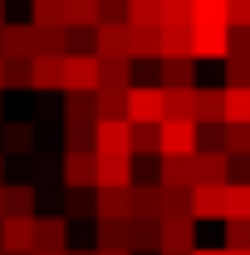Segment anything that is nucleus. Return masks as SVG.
I'll return each mask as SVG.
<instances>
[{"label": "nucleus", "instance_id": "nucleus-1", "mask_svg": "<svg viewBox=\"0 0 250 255\" xmlns=\"http://www.w3.org/2000/svg\"><path fill=\"white\" fill-rule=\"evenodd\" d=\"M191 152H201L196 123H187V118H162L157 123V157H191Z\"/></svg>", "mask_w": 250, "mask_h": 255}, {"label": "nucleus", "instance_id": "nucleus-2", "mask_svg": "<svg viewBox=\"0 0 250 255\" xmlns=\"http://www.w3.org/2000/svg\"><path fill=\"white\" fill-rule=\"evenodd\" d=\"M69 94H94L98 89V54L94 49H79V54H64V84Z\"/></svg>", "mask_w": 250, "mask_h": 255}, {"label": "nucleus", "instance_id": "nucleus-3", "mask_svg": "<svg viewBox=\"0 0 250 255\" xmlns=\"http://www.w3.org/2000/svg\"><path fill=\"white\" fill-rule=\"evenodd\" d=\"M196 216L182 211V216H162L157 221V251H196Z\"/></svg>", "mask_w": 250, "mask_h": 255}, {"label": "nucleus", "instance_id": "nucleus-4", "mask_svg": "<svg viewBox=\"0 0 250 255\" xmlns=\"http://www.w3.org/2000/svg\"><path fill=\"white\" fill-rule=\"evenodd\" d=\"M94 187H132V152H94Z\"/></svg>", "mask_w": 250, "mask_h": 255}, {"label": "nucleus", "instance_id": "nucleus-5", "mask_svg": "<svg viewBox=\"0 0 250 255\" xmlns=\"http://www.w3.org/2000/svg\"><path fill=\"white\" fill-rule=\"evenodd\" d=\"M94 152H132V123L127 118H98L94 123Z\"/></svg>", "mask_w": 250, "mask_h": 255}, {"label": "nucleus", "instance_id": "nucleus-6", "mask_svg": "<svg viewBox=\"0 0 250 255\" xmlns=\"http://www.w3.org/2000/svg\"><path fill=\"white\" fill-rule=\"evenodd\" d=\"M127 123H162V89L132 84L127 89Z\"/></svg>", "mask_w": 250, "mask_h": 255}, {"label": "nucleus", "instance_id": "nucleus-7", "mask_svg": "<svg viewBox=\"0 0 250 255\" xmlns=\"http://www.w3.org/2000/svg\"><path fill=\"white\" fill-rule=\"evenodd\" d=\"M191 59H226V25H191Z\"/></svg>", "mask_w": 250, "mask_h": 255}, {"label": "nucleus", "instance_id": "nucleus-8", "mask_svg": "<svg viewBox=\"0 0 250 255\" xmlns=\"http://www.w3.org/2000/svg\"><path fill=\"white\" fill-rule=\"evenodd\" d=\"M34 246V216H0V251H30Z\"/></svg>", "mask_w": 250, "mask_h": 255}, {"label": "nucleus", "instance_id": "nucleus-9", "mask_svg": "<svg viewBox=\"0 0 250 255\" xmlns=\"http://www.w3.org/2000/svg\"><path fill=\"white\" fill-rule=\"evenodd\" d=\"M64 187H94V147H69L64 152Z\"/></svg>", "mask_w": 250, "mask_h": 255}, {"label": "nucleus", "instance_id": "nucleus-10", "mask_svg": "<svg viewBox=\"0 0 250 255\" xmlns=\"http://www.w3.org/2000/svg\"><path fill=\"white\" fill-rule=\"evenodd\" d=\"M34 54V25H0V59H30Z\"/></svg>", "mask_w": 250, "mask_h": 255}, {"label": "nucleus", "instance_id": "nucleus-11", "mask_svg": "<svg viewBox=\"0 0 250 255\" xmlns=\"http://www.w3.org/2000/svg\"><path fill=\"white\" fill-rule=\"evenodd\" d=\"M157 59H191V25H162L157 30Z\"/></svg>", "mask_w": 250, "mask_h": 255}, {"label": "nucleus", "instance_id": "nucleus-12", "mask_svg": "<svg viewBox=\"0 0 250 255\" xmlns=\"http://www.w3.org/2000/svg\"><path fill=\"white\" fill-rule=\"evenodd\" d=\"M211 182H226V152L221 147L191 152V187H211Z\"/></svg>", "mask_w": 250, "mask_h": 255}, {"label": "nucleus", "instance_id": "nucleus-13", "mask_svg": "<svg viewBox=\"0 0 250 255\" xmlns=\"http://www.w3.org/2000/svg\"><path fill=\"white\" fill-rule=\"evenodd\" d=\"M94 211L108 216V221H127V216H132V187H98Z\"/></svg>", "mask_w": 250, "mask_h": 255}, {"label": "nucleus", "instance_id": "nucleus-14", "mask_svg": "<svg viewBox=\"0 0 250 255\" xmlns=\"http://www.w3.org/2000/svg\"><path fill=\"white\" fill-rule=\"evenodd\" d=\"M94 54L98 59H127V25H94Z\"/></svg>", "mask_w": 250, "mask_h": 255}, {"label": "nucleus", "instance_id": "nucleus-15", "mask_svg": "<svg viewBox=\"0 0 250 255\" xmlns=\"http://www.w3.org/2000/svg\"><path fill=\"white\" fill-rule=\"evenodd\" d=\"M221 206H226V182H211V187H191V216L196 221H216Z\"/></svg>", "mask_w": 250, "mask_h": 255}, {"label": "nucleus", "instance_id": "nucleus-16", "mask_svg": "<svg viewBox=\"0 0 250 255\" xmlns=\"http://www.w3.org/2000/svg\"><path fill=\"white\" fill-rule=\"evenodd\" d=\"M30 251H69V221L39 216V221H34V246Z\"/></svg>", "mask_w": 250, "mask_h": 255}, {"label": "nucleus", "instance_id": "nucleus-17", "mask_svg": "<svg viewBox=\"0 0 250 255\" xmlns=\"http://www.w3.org/2000/svg\"><path fill=\"white\" fill-rule=\"evenodd\" d=\"M98 89L127 94L132 89V59H98Z\"/></svg>", "mask_w": 250, "mask_h": 255}, {"label": "nucleus", "instance_id": "nucleus-18", "mask_svg": "<svg viewBox=\"0 0 250 255\" xmlns=\"http://www.w3.org/2000/svg\"><path fill=\"white\" fill-rule=\"evenodd\" d=\"M64 84V59L30 54V89H59Z\"/></svg>", "mask_w": 250, "mask_h": 255}, {"label": "nucleus", "instance_id": "nucleus-19", "mask_svg": "<svg viewBox=\"0 0 250 255\" xmlns=\"http://www.w3.org/2000/svg\"><path fill=\"white\" fill-rule=\"evenodd\" d=\"M162 118L196 123V89H162Z\"/></svg>", "mask_w": 250, "mask_h": 255}, {"label": "nucleus", "instance_id": "nucleus-20", "mask_svg": "<svg viewBox=\"0 0 250 255\" xmlns=\"http://www.w3.org/2000/svg\"><path fill=\"white\" fill-rule=\"evenodd\" d=\"M157 30L162 25H127V59H157Z\"/></svg>", "mask_w": 250, "mask_h": 255}, {"label": "nucleus", "instance_id": "nucleus-21", "mask_svg": "<svg viewBox=\"0 0 250 255\" xmlns=\"http://www.w3.org/2000/svg\"><path fill=\"white\" fill-rule=\"evenodd\" d=\"M34 54L64 59L69 54V30H59V25H34Z\"/></svg>", "mask_w": 250, "mask_h": 255}, {"label": "nucleus", "instance_id": "nucleus-22", "mask_svg": "<svg viewBox=\"0 0 250 255\" xmlns=\"http://www.w3.org/2000/svg\"><path fill=\"white\" fill-rule=\"evenodd\" d=\"M221 221H250V182H226Z\"/></svg>", "mask_w": 250, "mask_h": 255}, {"label": "nucleus", "instance_id": "nucleus-23", "mask_svg": "<svg viewBox=\"0 0 250 255\" xmlns=\"http://www.w3.org/2000/svg\"><path fill=\"white\" fill-rule=\"evenodd\" d=\"M162 89H196V59H162Z\"/></svg>", "mask_w": 250, "mask_h": 255}, {"label": "nucleus", "instance_id": "nucleus-24", "mask_svg": "<svg viewBox=\"0 0 250 255\" xmlns=\"http://www.w3.org/2000/svg\"><path fill=\"white\" fill-rule=\"evenodd\" d=\"M221 123H250V89H221Z\"/></svg>", "mask_w": 250, "mask_h": 255}, {"label": "nucleus", "instance_id": "nucleus-25", "mask_svg": "<svg viewBox=\"0 0 250 255\" xmlns=\"http://www.w3.org/2000/svg\"><path fill=\"white\" fill-rule=\"evenodd\" d=\"M98 0H64V30H94Z\"/></svg>", "mask_w": 250, "mask_h": 255}, {"label": "nucleus", "instance_id": "nucleus-26", "mask_svg": "<svg viewBox=\"0 0 250 255\" xmlns=\"http://www.w3.org/2000/svg\"><path fill=\"white\" fill-rule=\"evenodd\" d=\"M34 187H0V216H30Z\"/></svg>", "mask_w": 250, "mask_h": 255}, {"label": "nucleus", "instance_id": "nucleus-27", "mask_svg": "<svg viewBox=\"0 0 250 255\" xmlns=\"http://www.w3.org/2000/svg\"><path fill=\"white\" fill-rule=\"evenodd\" d=\"M157 246V221L152 216H127V251H152Z\"/></svg>", "mask_w": 250, "mask_h": 255}, {"label": "nucleus", "instance_id": "nucleus-28", "mask_svg": "<svg viewBox=\"0 0 250 255\" xmlns=\"http://www.w3.org/2000/svg\"><path fill=\"white\" fill-rule=\"evenodd\" d=\"M162 187L191 191V157H162Z\"/></svg>", "mask_w": 250, "mask_h": 255}, {"label": "nucleus", "instance_id": "nucleus-29", "mask_svg": "<svg viewBox=\"0 0 250 255\" xmlns=\"http://www.w3.org/2000/svg\"><path fill=\"white\" fill-rule=\"evenodd\" d=\"M94 113H98V118H127V94L94 89Z\"/></svg>", "mask_w": 250, "mask_h": 255}, {"label": "nucleus", "instance_id": "nucleus-30", "mask_svg": "<svg viewBox=\"0 0 250 255\" xmlns=\"http://www.w3.org/2000/svg\"><path fill=\"white\" fill-rule=\"evenodd\" d=\"M113 246H123V251H127V221H108V216H98V251H113Z\"/></svg>", "mask_w": 250, "mask_h": 255}, {"label": "nucleus", "instance_id": "nucleus-31", "mask_svg": "<svg viewBox=\"0 0 250 255\" xmlns=\"http://www.w3.org/2000/svg\"><path fill=\"white\" fill-rule=\"evenodd\" d=\"M221 123V89H196V128Z\"/></svg>", "mask_w": 250, "mask_h": 255}, {"label": "nucleus", "instance_id": "nucleus-32", "mask_svg": "<svg viewBox=\"0 0 250 255\" xmlns=\"http://www.w3.org/2000/svg\"><path fill=\"white\" fill-rule=\"evenodd\" d=\"M191 25H226V0H191Z\"/></svg>", "mask_w": 250, "mask_h": 255}, {"label": "nucleus", "instance_id": "nucleus-33", "mask_svg": "<svg viewBox=\"0 0 250 255\" xmlns=\"http://www.w3.org/2000/svg\"><path fill=\"white\" fill-rule=\"evenodd\" d=\"M226 89H250V54H226Z\"/></svg>", "mask_w": 250, "mask_h": 255}, {"label": "nucleus", "instance_id": "nucleus-34", "mask_svg": "<svg viewBox=\"0 0 250 255\" xmlns=\"http://www.w3.org/2000/svg\"><path fill=\"white\" fill-rule=\"evenodd\" d=\"M162 25H191V0H157Z\"/></svg>", "mask_w": 250, "mask_h": 255}, {"label": "nucleus", "instance_id": "nucleus-35", "mask_svg": "<svg viewBox=\"0 0 250 255\" xmlns=\"http://www.w3.org/2000/svg\"><path fill=\"white\" fill-rule=\"evenodd\" d=\"M30 5H34L30 25H59L64 30V0H30Z\"/></svg>", "mask_w": 250, "mask_h": 255}, {"label": "nucleus", "instance_id": "nucleus-36", "mask_svg": "<svg viewBox=\"0 0 250 255\" xmlns=\"http://www.w3.org/2000/svg\"><path fill=\"white\" fill-rule=\"evenodd\" d=\"M127 25H162L157 0H127Z\"/></svg>", "mask_w": 250, "mask_h": 255}, {"label": "nucleus", "instance_id": "nucleus-37", "mask_svg": "<svg viewBox=\"0 0 250 255\" xmlns=\"http://www.w3.org/2000/svg\"><path fill=\"white\" fill-rule=\"evenodd\" d=\"M30 142H34L30 123H5V147H10V152H30Z\"/></svg>", "mask_w": 250, "mask_h": 255}, {"label": "nucleus", "instance_id": "nucleus-38", "mask_svg": "<svg viewBox=\"0 0 250 255\" xmlns=\"http://www.w3.org/2000/svg\"><path fill=\"white\" fill-rule=\"evenodd\" d=\"M226 157L231 152H250V123H226V147H221Z\"/></svg>", "mask_w": 250, "mask_h": 255}, {"label": "nucleus", "instance_id": "nucleus-39", "mask_svg": "<svg viewBox=\"0 0 250 255\" xmlns=\"http://www.w3.org/2000/svg\"><path fill=\"white\" fill-rule=\"evenodd\" d=\"M132 152H157V123H132Z\"/></svg>", "mask_w": 250, "mask_h": 255}, {"label": "nucleus", "instance_id": "nucleus-40", "mask_svg": "<svg viewBox=\"0 0 250 255\" xmlns=\"http://www.w3.org/2000/svg\"><path fill=\"white\" fill-rule=\"evenodd\" d=\"M226 25L231 30H250V0H226Z\"/></svg>", "mask_w": 250, "mask_h": 255}, {"label": "nucleus", "instance_id": "nucleus-41", "mask_svg": "<svg viewBox=\"0 0 250 255\" xmlns=\"http://www.w3.org/2000/svg\"><path fill=\"white\" fill-rule=\"evenodd\" d=\"M226 251H250V221H226Z\"/></svg>", "mask_w": 250, "mask_h": 255}, {"label": "nucleus", "instance_id": "nucleus-42", "mask_svg": "<svg viewBox=\"0 0 250 255\" xmlns=\"http://www.w3.org/2000/svg\"><path fill=\"white\" fill-rule=\"evenodd\" d=\"M94 255H132V251H123V246H113V251H94Z\"/></svg>", "mask_w": 250, "mask_h": 255}, {"label": "nucleus", "instance_id": "nucleus-43", "mask_svg": "<svg viewBox=\"0 0 250 255\" xmlns=\"http://www.w3.org/2000/svg\"><path fill=\"white\" fill-rule=\"evenodd\" d=\"M191 255H226V251H201V246H196V251H191Z\"/></svg>", "mask_w": 250, "mask_h": 255}, {"label": "nucleus", "instance_id": "nucleus-44", "mask_svg": "<svg viewBox=\"0 0 250 255\" xmlns=\"http://www.w3.org/2000/svg\"><path fill=\"white\" fill-rule=\"evenodd\" d=\"M30 255H64V251H30Z\"/></svg>", "mask_w": 250, "mask_h": 255}, {"label": "nucleus", "instance_id": "nucleus-45", "mask_svg": "<svg viewBox=\"0 0 250 255\" xmlns=\"http://www.w3.org/2000/svg\"><path fill=\"white\" fill-rule=\"evenodd\" d=\"M0 89H5V59H0Z\"/></svg>", "mask_w": 250, "mask_h": 255}, {"label": "nucleus", "instance_id": "nucleus-46", "mask_svg": "<svg viewBox=\"0 0 250 255\" xmlns=\"http://www.w3.org/2000/svg\"><path fill=\"white\" fill-rule=\"evenodd\" d=\"M64 255H94V251H64Z\"/></svg>", "mask_w": 250, "mask_h": 255}, {"label": "nucleus", "instance_id": "nucleus-47", "mask_svg": "<svg viewBox=\"0 0 250 255\" xmlns=\"http://www.w3.org/2000/svg\"><path fill=\"white\" fill-rule=\"evenodd\" d=\"M162 255H191V251H162Z\"/></svg>", "mask_w": 250, "mask_h": 255}, {"label": "nucleus", "instance_id": "nucleus-48", "mask_svg": "<svg viewBox=\"0 0 250 255\" xmlns=\"http://www.w3.org/2000/svg\"><path fill=\"white\" fill-rule=\"evenodd\" d=\"M0 25H5V0H0Z\"/></svg>", "mask_w": 250, "mask_h": 255}, {"label": "nucleus", "instance_id": "nucleus-49", "mask_svg": "<svg viewBox=\"0 0 250 255\" xmlns=\"http://www.w3.org/2000/svg\"><path fill=\"white\" fill-rule=\"evenodd\" d=\"M0 255H20V251H0ZM25 255H30V251H25Z\"/></svg>", "mask_w": 250, "mask_h": 255}, {"label": "nucleus", "instance_id": "nucleus-50", "mask_svg": "<svg viewBox=\"0 0 250 255\" xmlns=\"http://www.w3.org/2000/svg\"><path fill=\"white\" fill-rule=\"evenodd\" d=\"M226 255H250V251H226Z\"/></svg>", "mask_w": 250, "mask_h": 255}, {"label": "nucleus", "instance_id": "nucleus-51", "mask_svg": "<svg viewBox=\"0 0 250 255\" xmlns=\"http://www.w3.org/2000/svg\"><path fill=\"white\" fill-rule=\"evenodd\" d=\"M0 118H5V103H0Z\"/></svg>", "mask_w": 250, "mask_h": 255}, {"label": "nucleus", "instance_id": "nucleus-52", "mask_svg": "<svg viewBox=\"0 0 250 255\" xmlns=\"http://www.w3.org/2000/svg\"><path fill=\"white\" fill-rule=\"evenodd\" d=\"M0 172H5V162H0Z\"/></svg>", "mask_w": 250, "mask_h": 255}]
</instances>
